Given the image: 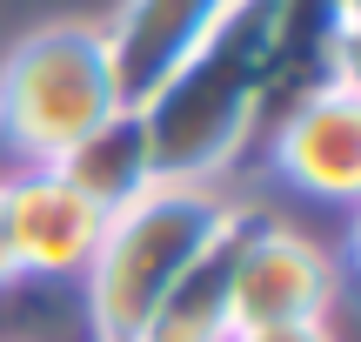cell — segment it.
<instances>
[{"label": "cell", "mask_w": 361, "mask_h": 342, "mask_svg": "<svg viewBox=\"0 0 361 342\" xmlns=\"http://www.w3.org/2000/svg\"><path fill=\"white\" fill-rule=\"evenodd\" d=\"M134 107L161 182H221L268 121V40L255 0H234Z\"/></svg>", "instance_id": "cell-1"}, {"label": "cell", "mask_w": 361, "mask_h": 342, "mask_svg": "<svg viewBox=\"0 0 361 342\" xmlns=\"http://www.w3.org/2000/svg\"><path fill=\"white\" fill-rule=\"evenodd\" d=\"M121 107L128 94L107 20H47L0 54V148L27 168H54Z\"/></svg>", "instance_id": "cell-2"}, {"label": "cell", "mask_w": 361, "mask_h": 342, "mask_svg": "<svg viewBox=\"0 0 361 342\" xmlns=\"http://www.w3.org/2000/svg\"><path fill=\"white\" fill-rule=\"evenodd\" d=\"M234 208V195H221L214 182H154L128 201L121 215H107L101 249L87 262V322L94 342H134L147 329V316L161 309V295L188 276V262L207 249V235L221 228V215Z\"/></svg>", "instance_id": "cell-3"}, {"label": "cell", "mask_w": 361, "mask_h": 342, "mask_svg": "<svg viewBox=\"0 0 361 342\" xmlns=\"http://www.w3.org/2000/svg\"><path fill=\"white\" fill-rule=\"evenodd\" d=\"M341 302V262L295 222H261L234 269V336L241 329H308Z\"/></svg>", "instance_id": "cell-4"}, {"label": "cell", "mask_w": 361, "mask_h": 342, "mask_svg": "<svg viewBox=\"0 0 361 342\" xmlns=\"http://www.w3.org/2000/svg\"><path fill=\"white\" fill-rule=\"evenodd\" d=\"M261 134H268V161L288 188H301L314 201H335V208L361 201V101L348 88H335V81L308 88Z\"/></svg>", "instance_id": "cell-5"}, {"label": "cell", "mask_w": 361, "mask_h": 342, "mask_svg": "<svg viewBox=\"0 0 361 342\" xmlns=\"http://www.w3.org/2000/svg\"><path fill=\"white\" fill-rule=\"evenodd\" d=\"M0 188H7V242H13L20 276H34V282L87 276L107 215L94 208L61 168H27V175H13V182H0Z\"/></svg>", "instance_id": "cell-6"}, {"label": "cell", "mask_w": 361, "mask_h": 342, "mask_svg": "<svg viewBox=\"0 0 361 342\" xmlns=\"http://www.w3.org/2000/svg\"><path fill=\"white\" fill-rule=\"evenodd\" d=\"M261 222H268V208L234 201L221 215V228L207 235V249L188 262V276L161 295L141 342H228L234 336V269H241V249L255 242Z\"/></svg>", "instance_id": "cell-7"}, {"label": "cell", "mask_w": 361, "mask_h": 342, "mask_svg": "<svg viewBox=\"0 0 361 342\" xmlns=\"http://www.w3.org/2000/svg\"><path fill=\"white\" fill-rule=\"evenodd\" d=\"M234 0H121V13L107 20L114 34V67H121V94L141 101L161 74L228 13Z\"/></svg>", "instance_id": "cell-8"}, {"label": "cell", "mask_w": 361, "mask_h": 342, "mask_svg": "<svg viewBox=\"0 0 361 342\" xmlns=\"http://www.w3.org/2000/svg\"><path fill=\"white\" fill-rule=\"evenodd\" d=\"M261 40H268V121L295 107L308 88L328 81V47L348 27L341 0H255ZM261 121V128H268Z\"/></svg>", "instance_id": "cell-9"}, {"label": "cell", "mask_w": 361, "mask_h": 342, "mask_svg": "<svg viewBox=\"0 0 361 342\" xmlns=\"http://www.w3.org/2000/svg\"><path fill=\"white\" fill-rule=\"evenodd\" d=\"M54 168H61L101 215H121L141 188L161 182V175H154V148H147V128H141V107H134V101L121 107V114H107L87 141H74Z\"/></svg>", "instance_id": "cell-10"}, {"label": "cell", "mask_w": 361, "mask_h": 342, "mask_svg": "<svg viewBox=\"0 0 361 342\" xmlns=\"http://www.w3.org/2000/svg\"><path fill=\"white\" fill-rule=\"evenodd\" d=\"M328 81L361 101V27H341L335 34V47H328Z\"/></svg>", "instance_id": "cell-11"}, {"label": "cell", "mask_w": 361, "mask_h": 342, "mask_svg": "<svg viewBox=\"0 0 361 342\" xmlns=\"http://www.w3.org/2000/svg\"><path fill=\"white\" fill-rule=\"evenodd\" d=\"M228 342H341V336L328 329V322H308V329H241Z\"/></svg>", "instance_id": "cell-12"}, {"label": "cell", "mask_w": 361, "mask_h": 342, "mask_svg": "<svg viewBox=\"0 0 361 342\" xmlns=\"http://www.w3.org/2000/svg\"><path fill=\"white\" fill-rule=\"evenodd\" d=\"M20 282V262H13V242H7V188H0V295Z\"/></svg>", "instance_id": "cell-13"}, {"label": "cell", "mask_w": 361, "mask_h": 342, "mask_svg": "<svg viewBox=\"0 0 361 342\" xmlns=\"http://www.w3.org/2000/svg\"><path fill=\"white\" fill-rule=\"evenodd\" d=\"M348 269H355V276H361V201H355V208H348Z\"/></svg>", "instance_id": "cell-14"}, {"label": "cell", "mask_w": 361, "mask_h": 342, "mask_svg": "<svg viewBox=\"0 0 361 342\" xmlns=\"http://www.w3.org/2000/svg\"><path fill=\"white\" fill-rule=\"evenodd\" d=\"M341 7H348V27H361V0H341Z\"/></svg>", "instance_id": "cell-15"}, {"label": "cell", "mask_w": 361, "mask_h": 342, "mask_svg": "<svg viewBox=\"0 0 361 342\" xmlns=\"http://www.w3.org/2000/svg\"><path fill=\"white\" fill-rule=\"evenodd\" d=\"M134 342H141V336H134Z\"/></svg>", "instance_id": "cell-16"}]
</instances>
